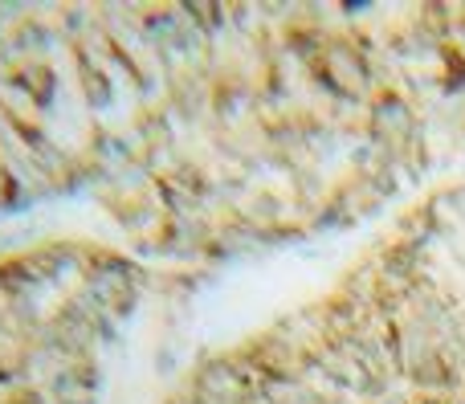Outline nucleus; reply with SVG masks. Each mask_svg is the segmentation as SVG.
Wrapping results in <instances>:
<instances>
[{
    "mask_svg": "<svg viewBox=\"0 0 465 404\" xmlns=\"http://www.w3.org/2000/svg\"><path fill=\"white\" fill-rule=\"evenodd\" d=\"M0 131H13V135L37 143V135L29 131V123H25L16 111H8V106H5V94H0ZM13 201H16V176L5 168V160H0V209H5V204H13Z\"/></svg>",
    "mask_w": 465,
    "mask_h": 404,
    "instance_id": "nucleus-1",
    "label": "nucleus"
}]
</instances>
